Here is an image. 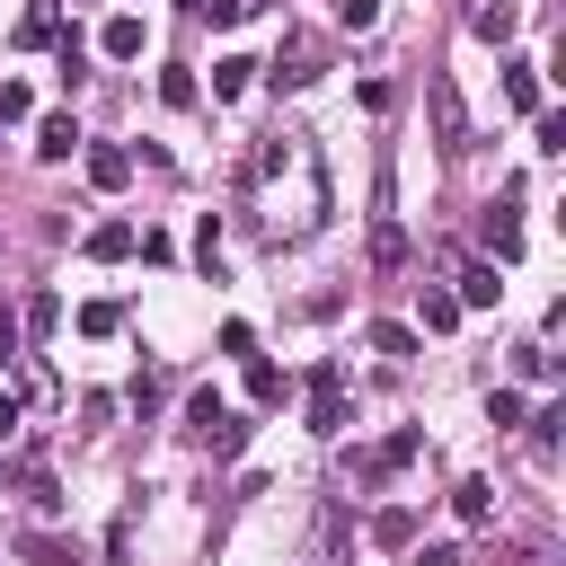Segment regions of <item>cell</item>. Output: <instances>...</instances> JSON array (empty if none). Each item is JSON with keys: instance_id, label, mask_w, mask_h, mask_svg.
<instances>
[{"instance_id": "8992f818", "label": "cell", "mask_w": 566, "mask_h": 566, "mask_svg": "<svg viewBox=\"0 0 566 566\" xmlns=\"http://www.w3.org/2000/svg\"><path fill=\"white\" fill-rule=\"evenodd\" d=\"M88 186H97V195H124V186H133V150H124V142H88Z\"/></svg>"}, {"instance_id": "ac0fdd59", "label": "cell", "mask_w": 566, "mask_h": 566, "mask_svg": "<svg viewBox=\"0 0 566 566\" xmlns=\"http://www.w3.org/2000/svg\"><path fill=\"white\" fill-rule=\"evenodd\" d=\"M283 389H292V380H283L265 354H248V398H256V407H283Z\"/></svg>"}, {"instance_id": "8fae6325", "label": "cell", "mask_w": 566, "mask_h": 566, "mask_svg": "<svg viewBox=\"0 0 566 566\" xmlns=\"http://www.w3.org/2000/svg\"><path fill=\"white\" fill-rule=\"evenodd\" d=\"M433 124H442V150L469 142V115H460V88H451V80H433Z\"/></svg>"}, {"instance_id": "f546056e", "label": "cell", "mask_w": 566, "mask_h": 566, "mask_svg": "<svg viewBox=\"0 0 566 566\" xmlns=\"http://www.w3.org/2000/svg\"><path fill=\"white\" fill-rule=\"evenodd\" d=\"M27 106H35L27 80H0V124H27Z\"/></svg>"}, {"instance_id": "30bf717a", "label": "cell", "mask_w": 566, "mask_h": 566, "mask_svg": "<svg viewBox=\"0 0 566 566\" xmlns=\"http://www.w3.org/2000/svg\"><path fill=\"white\" fill-rule=\"evenodd\" d=\"M504 106L513 115H539V62H504Z\"/></svg>"}, {"instance_id": "83f0119b", "label": "cell", "mask_w": 566, "mask_h": 566, "mask_svg": "<svg viewBox=\"0 0 566 566\" xmlns=\"http://www.w3.org/2000/svg\"><path fill=\"white\" fill-rule=\"evenodd\" d=\"M407 531H416V513H407V504H389V513H380V522H371V539H380V548H398V539H407Z\"/></svg>"}, {"instance_id": "7402d4cb", "label": "cell", "mask_w": 566, "mask_h": 566, "mask_svg": "<svg viewBox=\"0 0 566 566\" xmlns=\"http://www.w3.org/2000/svg\"><path fill=\"white\" fill-rule=\"evenodd\" d=\"M371 265H407V230L398 221H371Z\"/></svg>"}, {"instance_id": "cb8c5ba5", "label": "cell", "mask_w": 566, "mask_h": 566, "mask_svg": "<svg viewBox=\"0 0 566 566\" xmlns=\"http://www.w3.org/2000/svg\"><path fill=\"white\" fill-rule=\"evenodd\" d=\"M124 327V301H80V336H115Z\"/></svg>"}, {"instance_id": "3957f363", "label": "cell", "mask_w": 566, "mask_h": 566, "mask_svg": "<svg viewBox=\"0 0 566 566\" xmlns=\"http://www.w3.org/2000/svg\"><path fill=\"white\" fill-rule=\"evenodd\" d=\"M318 71H327V44L292 27V35H283V53H274V88H310Z\"/></svg>"}, {"instance_id": "ffe728a7", "label": "cell", "mask_w": 566, "mask_h": 566, "mask_svg": "<svg viewBox=\"0 0 566 566\" xmlns=\"http://www.w3.org/2000/svg\"><path fill=\"white\" fill-rule=\"evenodd\" d=\"M371 354L407 363V354H416V327H398V318H371Z\"/></svg>"}, {"instance_id": "e0dca14e", "label": "cell", "mask_w": 566, "mask_h": 566, "mask_svg": "<svg viewBox=\"0 0 566 566\" xmlns=\"http://www.w3.org/2000/svg\"><path fill=\"white\" fill-rule=\"evenodd\" d=\"M88 256H97V265L133 256V221H97V230H88Z\"/></svg>"}, {"instance_id": "277c9868", "label": "cell", "mask_w": 566, "mask_h": 566, "mask_svg": "<svg viewBox=\"0 0 566 566\" xmlns=\"http://www.w3.org/2000/svg\"><path fill=\"white\" fill-rule=\"evenodd\" d=\"M460 18H469V35H486V44H513V35H522V0H460Z\"/></svg>"}, {"instance_id": "ba28073f", "label": "cell", "mask_w": 566, "mask_h": 566, "mask_svg": "<svg viewBox=\"0 0 566 566\" xmlns=\"http://www.w3.org/2000/svg\"><path fill=\"white\" fill-rule=\"evenodd\" d=\"M142 44H150V35H142V18H133V9L97 27V53H106V62H142Z\"/></svg>"}, {"instance_id": "44dd1931", "label": "cell", "mask_w": 566, "mask_h": 566, "mask_svg": "<svg viewBox=\"0 0 566 566\" xmlns=\"http://www.w3.org/2000/svg\"><path fill=\"white\" fill-rule=\"evenodd\" d=\"M195 265H203V274H212V283H221V221H212V212H203V221H195Z\"/></svg>"}, {"instance_id": "2e32d148", "label": "cell", "mask_w": 566, "mask_h": 566, "mask_svg": "<svg viewBox=\"0 0 566 566\" xmlns=\"http://www.w3.org/2000/svg\"><path fill=\"white\" fill-rule=\"evenodd\" d=\"M248 80H256L248 53H221V62H212V97H248Z\"/></svg>"}, {"instance_id": "1f68e13d", "label": "cell", "mask_w": 566, "mask_h": 566, "mask_svg": "<svg viewBox=\"0 0 566 566\" xmlns=\"http://www.w3.org/2000/svg\"><path fill=\"white\" fill-rule=\"evenodd\" d=\"M248 9H256V0H203V9H195V18H212V27H239V18H248Z\"/></svg>"}, {"instance_id": "f1b7e54d", "label": "cell", "mask_w": 566, "mask_h": 566, "mask_svg": "<svg viewBox=\"0 0 566 566\" xmlns=\"http://www.w3.org/2000/svg\"><path fill=\"white\" fill-rule=\"evenodd\" d=\"M522 416H531L522 389H495V398H486V424H522Z\"/></svg>"}, {"instance_id": "7a4b0ae2", "label": "cell", "mask_w": 566, "mask_h": 566, "mask_svg": "<svg viewBox=\"0 0 566 566\" xmlns=\"http://www.w3.org/2000/svg\"><path fill=\"white\" fill-rule=\"evenodd\" d=\"M310 433H327V442L345 433V371H336L327 354L310 363Z\"/></svg>"}, {"instance_id": "d4e9b609", "label": "cell", "mask_w": 566, "mask_h": 566, "mask_svg": "<svg viewBox=\"0 0 566 566\" xmlns=\"http://www.w3.org/2000/svg\"><path fill=\"white\" fill-rule=\"evenodd\" d=\"M159 97H168V106H195L203 80H195V71H159Z\"/></svg>"}, {"instance_id": "7c38bea8", "label": "cell", "mask_w": 566, "mask_h": 566, "mask_svg": "<svg viewBox=\"0 0 566 566\" xmlns=\"http://www.w3.org/2000/svg\"><path fill=\"white\" fill-rule=\"evenodd\" d=\"M80 150V124L71 115H35V159H71Z\"/></svg>"}, {"instance_id": "484cf974", "label": "cell", "mask_w": 566, "mask_h": 566, "mask_svg": "<svg viewBox=\"0 0 566 566\" xmlns=\"http://www.w3.org/2000/svg\"><path fill=\"white\" fill-rule=\"evenodd\" d=\"M531 142L557 159V150H566V115H548V106H539V115H531Z\"/></svg>"}, {"instance_id": "d6986e66", "label": "cell", "mask_w": 566, "mask_h": 566, "mask_svg": "<svg viewBox=\"0 0 566 566\" xmlns=\"http://www.w3.org/2000/svg\"><path fill=\"white\" fill-rule=\"evenodd\" d=\"M522 424H531V451H539V460H548V451H557V433H566V407H557V398H548V407H531V416H522Z\"/></svg>"}, {"instance_id": "6da1fadb", "label": "cell", "mask_w": 566, "mask_h": 566, "mask_svg": "<svg viewBox=\"0 0 566 566\" xmlns=\"http://www.w3.org/2000/svg\"><path fill=\"white\" fill-rule=\"evenodd\" d=\"M248 221L274 248H292V239H310L327 221V159H318V142L301 124L256 142V159H248Z\"/></svg>"}, {"instance_id": "4316f807", "label": "cell", "mask_w": 566, "mask_h": 566, "mask_svg": "<svg viewBox=\"0 0 566 566\" xmlns=\"http://www.w3.org/2000/svg\"><path fill=\"white\" fill-rule=\"evenodd\" d=\"M416 310H424V327H433V336H442V327H460V301H451V292H424Z\"/></svg>"}, {"instance_id": "5bb4252c", "label": "cell", "mask_w": 566, "mask_h": 566, "mask_svg": "<svg viewBox=\"0 0 566 566\" xmlns=\"http://www.w3.org/2000/svg\"><path fill=\"white\" fill-rule=\"evenodd\" d=\"M451 513H460L469 531H478V522H495V486H486V478H460V486H451Z\"/></svg>"}, {"instance_id": "9c48e42d", "label": "cell", "mask_w": 566, "mask_h": 566, "mask_svg": "<svg viewBox=\"0 0 566 566\" xmlns=\"http://www.w3.org/2000/svg\"><path fill=\"white\" fill-rule=\"evenodd\" d=\"M451 301H460V310H495V301H504L495 265H486V256H478V265H460V292H451Z\"/></svg>"}, {"instance_id": "d590c367", "label": "cell", "mask_w": 566, "mask_h": 566, "mask_svg": "<svg viewBox=\"0 0 566 566\" xmlns=\"http://www.w3.org/2000/svg\"><path fill=\"white\" fill-rule=\"evenodd\" d=\"M186 9H203V0H186Z\"/></svg>"}, {"instance_id": "9a60e30c", "label": "cell", "mask_w": 566, "mask_h": 566, "mask_svg": "<svg viewBox=\"0 0 566 566\" xmlns=\"http://www.w3.org/2000/svg\"><path fill=\"white\" fill-rule=\"evenodd\" d=\"M18 44H62V0H35L18 18Z\"/></svg>"}, {"instance_id": "603a6c76", "label": "cell", "mask_w": 566, "mask_h": 566, "mask_svg": "<svg viewBox=\"0 0 566 566\" xmlns=\"http://www.w3.org/2000/svg\"><path fill=\"white\" fill-rule=\"evenodd\" d=\"M18 327H27V336H53V327H62V301H53V292H35V301L18 310Z\"/></svg>"}, {"instance_id": "5b68a950", "label": "cell", "mask_w": 566, "mask_h": 566, "mask_svg": "<svg viewBox=\"0 0 566 566\" xmlns=\"http://www.w3.org/2000/svg\"><path fill=\"white\" fill-rule=\"evenodd\" d=\"M522 256V203L504 195V203H486V265H513Z\"/></svg>"}, {"instance_id": "4fadbf2b", "label": "cell", "mask_w": 566, "mask_h": 566, "mask_svg": "<svg viewBox=\"0 0 566 566\" xmlns=\"http://www.w3.org/2000/svg\"><path fill=\"white\" fill-rule=\"evenodd\" d=\"M221 416H230V407H221V389H195V398H186V442H195V451H203V442H212V424H221Z\"/></svg>"}, {"instance_id": "4dcf8cb0", "label": "cell", "mask_w": 566, "mask_h": 566, "mask_svg": "<svg viewBox=\"0 0 566 566\" xmlns=\"http://www.w3.org/2000/svg\"><path fill=\"white\" fill-rule=\"evenodd\" d=\"M221 354H239V363H248V354H256V327H248V318H230V327H221Z\"/></svg>"}, {"instance_id": "52a82bcc", "label": "cell", "mask_w": 566, "mask_h": 566, "mask_svg": "<svg viewBox=\"0 0 566 566\" xmlns=\"http://www.w3.org/2000/svg\"><path fill=\"white\" fill-rule=\"evenodd\" d=\"M416 451H424V433H416V424H407V433H389V442H380V451H363V460H354V478H398V469H407V460H416Z\"/></svg>"}, {"instance_id": "836d02e7", "label": "cell", "mask_w": 566, "mask_h": 566, "mask_svg": "<svg viewBox=\"0 0 566 566\" xmlns=\"http://www.w3.org/2000/svg\"><path fill=\"white\" fill-rule=\"evenodd\" d=\"M18 336H27V327H18V310H0V363H18Z\"/></svg>"}, {"instance_id": "d6a6232c", "label": "cell", "mask_w": 566, "mask_h": 566, "mask_svg": "<svg viewBox=\"0 0 566 566\" xmlns=\"http://www.w3.org/2000/svg\"><path fill=\"white\" fill-rule=\"evenodd\" d=\"M336 18H345V27H354V35H363V27H371V18H380V0H336Z\"/></svg>"}, {"instance_id": "e575fe53", "label": "cell", "mask_w": 566, "mask_h": 566, "mask_svg": "<svg viewBox=\"0 0 566 566\" xmlns=\"http://www.w3.org/2000/svg\"><path fill=\"white\" fill-rule=\"evenodd\" d=\"M18 416H27V407H18V389H0V442L18 433Z\"/></svg>"}]
</instances>
